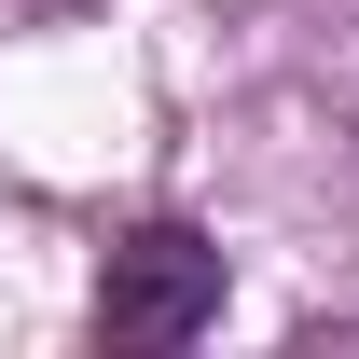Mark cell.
<instances>
[{
  "instance_id": "cell-1",
  "label": "cell",
  "mask_w": 359,
  "mask_h": 359,
  "mask_svg": "<svg viewBox=\"0 0 359 359\" xmlns=\"http://www.w3.org/2000/svg\"><path fill=\"white\" fill-rule=\"evenodd\" d=\"M194 332H222V249H208L194 222L111 235V263H97V346L166 359V346H194Z\"/></svg>"
},
{
  "instance_id": "cell-2",
  "label": "cell",
  "mask_w": 359,
  "mask_h": 359,
  "mask_svg": "<svg viewBox=\"0 0 359 359\" xmlns=\"http://www.w3.org/2000/svg\"><path fill=\"white\" fill-rule=\"evenodd\" d=\"M42 14H83V0H42Z\"/></svg>"
}]
</instances>
